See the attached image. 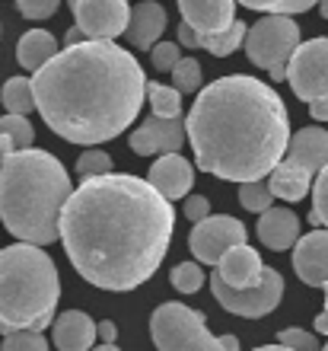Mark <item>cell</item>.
Here are the masks:
<instances>
[{"instance_id": "cell-26", "label": "cell", "mask_w": 328, "mask_h": 351, "mask_svg": "<svg viewBox=\"0 0 328 351\" xmlns=\"http://www.w3.org/2000/svg\"><path fill=\"white\" fill-rule=\"evenodd\" d=\"M239 204L252 214H264L268 208H274V192L264 179L255 182H239Z\"/></svg>"}, {"instance_id": "cell-11", "label": "cell", "mask_w": 328, "mask_h": 351, "mask_svg": "<svg viewBox=\"0 0 328 351\" xmlns=\"http://www.w3.org/2000/svg\"><path fill=\"white\" fill-rule=\"evenodd\" d=\"M73 19L83 29L86 38H118L131 26V3L128 0H77L73 3Z\"/></svg>"}, {"instance_id": "cell-37", "label": "cell", "mask_w": 328, "mask_h": 351, "mask_svg": "<svg viewBox=\"0 0 328 351\" xmlns=\"http://www.w3.org/2000/svg\"><path fill=\"white\" fill-rule=\"evenodd\" d=\"M185 217L201 223L204 217H210V202L204 195H188V198H185Z\"/></svg>"}, {"instance_id": "cell-30", "label": "cell", "mask_w": 328, "mask_h": 351, "mask_svg": "<svg viewBox=\"0 0 328 351\" xmlns=\"http://www.w3.org/2000/svg\"><path fill=\"white\" fill-rule=\"evenodd\" d=\"M201 84H204V71H201L198 58H182L173 71V86L179 93H201Z\"/></svg>"}, {"instance_id": "cell-42", "label": "cell", "mask_w": 328, "mask_h": 351, "mask_svg": "<svg viewBox=\"0 0 328 351\" xmlns=\"http://www.w3.org/2000/svg\"><path fill=\"white\" fill-rule=\"evenodd\" d=\"M80 42H86V36H83V29L73 23V29H67V36H64V45H80Z\"/></svg>"}, {"instance_id": "cell-43", "label": "cell", "mask_w": 328, "mask_h": 351, "mask_svg": "<svg viewBox=\"0 0 328 351\" xmlns=\"http://www.w3.org/2000/svg\"><path fill=\"white\" fill-rule=\"evenodd\" d=\"M255 351H293V348H287V345H262V348H255Z\"/></svg>"}, {"instance_id": "cell-33", "label": "cell", "mask_w": 328, "mask_h": 351, "mask_svg": "<svg viewBox=\"0 0 328 351\" xmlns=\"http://www.w3.org/2000/svg\"><path fill=\"white\" fill-rule=\"evenodd\" d=\"M277 342L287 345V348H293V351H322L319 332H306V329H300V326L281 329V332H277Z\"/></svg>"}, {"instance_id": "cell-24", "label": "cell", "mask_w": 328, "mask_h": 351, "mask_svg": "<svg viewBox=\"0 0 328 351\" xmlns=\"http://www.w3.org/2000/svg\"><path fill=\"white\" fill-rule=\"evenodd\" d=\"M246 36H249V26L242 19H236V23L229 29H223V32H204V36H201V48L210 51L214 58H227V55H233L239 45H246Z\"/></svg>"}, {"instance_id": "cell-32", "label": "cell", "mask_w": 328, "mask_h": 351, "mask_svg": "<svg viewBox=\"0 0 328 351\" xmlns=\"http://www.w3.org/2000/svg\"><path fill=\"white\" fill-rule=\"evenodd\" d=\"M310 221L316 227H328V167L316 176V185H312V211Z\"/></svg>"}, {"instance_id": "cell-21", "label": "cell", "mask_w": 328, "mask_h": 351, "mask_svg": "<svg viewBox=\"0 0 328 351\" xmlns=\"http://www.w3.org/2000/svg\"><path fill=\"white\" fill-rule=\"evenodd\" d=\"M58 55V38L48 29H29L19 36L16 45V61L26 71H42V67Z\"/></svg>"}, {"instance_id": "cell-40", "label": "cell", "mask_w": 328, "mask_h": 351, "mask_svg": "<svg viewBox=\"0 0 328 351\" xmlns=\"http://www.w3.org/2000/svg\"><path fill=\"white\" fill-rule=\"evenodd\" d=\"M325 291V304H322V313L316 316V332L319 335H328V285L322 287Z\"/></svg>"}, {"instance_id": "cell-35", "label": "cell", "mask_w": 328, "mask_h": 351, "mask_svg": "<svg viewBox=\"0 0 328 351\" xmlns=\"http://www.w3.org/2000/svg\"><path fill=\"white\" fill-rule=\"evenodd\" d=\"M0 351H48V342L42 332H10L3 335Z\"/></svg>"}, {"instance_id": "cell-8", "label": "cell", "mask_w": 328, "mask_h": 351, "mask_svg": "<svg viewBox=\"0 0 328 351\" xmlns=\"http://www.w3.org/2000/svg\"><path fill=\"white\" fill-rule=\"evenodd\" d=\"M210 291L217 297V304L227 310V313H236V316H246V319H262V316L274 313L277 304L283 297V278L277 268H268L258 275L255 285L249 287H233L227 285L217 271H210Z\"/></svg>"}, {"instance_id": "cell-39", "label": "cell", "mask_w": 328, "mask_h": 351, "mask_svg": "<svg viewBox=\"0 0 328 351\" xmlns=\"http://www.w3.org/2000/svg\"><path fill=\"white\" fill-rule=\"evenodd\" d=\"M99 339L105 345H115V339H118V326L112 323V319H102L99 323Z\"/></svg>"}, {"instance_id": "cell-19", "label": "cell", "mask_w": 328, "mask_h": 351, "mask_svg": "<svg viewBox=\"0 0 328 351\" xmlns=\"http://www.w3.org/2000/svg\"><path fill=\"white\" fill-rule=\"evenodd\" d=\"M166 29V10L156 0H144L137 3L131 13V26H128V38L137 51H153V45H160V36Z\"/></svg>"}, {"instance_id": "cell-18", "label": "cell", "mask_w": 328, "mask_h": 351, "mask_svg": "<svg viewBox=\"0 0 328 351\" xmlns=\"http://www.w3.org/2000/svg\"><path fill=\"white\" fill-rule=\"evenodd\" d=\"M297 167L310 169L312 176H319L328 167V131L319 125H310V128H300L290 138V147H287V157Z\"/></svg>"}, {"instance_id": "cell-41", "label": "cell", "mask_w": 328, "mask_h": 351, "mask_svg": "<svg viewBox=\"0 0 328 351\" xmlns=\"http://www.w3.org/2000/svg\"><path fill=\"white\" fill-rule=\"evenodd\" d=\"M310 115H312L316 121H328V99L310 102Z\"/></svg>"}, {"instance_id": "cell-5", "label": "cell", "mask_w": 328, "mask_h": 351, "mask_svg": "<svg viewBox=\"0 0 328 351\" xmlns=\"http://www.w3.org/2000/svg\"><path fill=\"white\" fill-rule=\"evenodd\" d=\"M61 275L55 259L36 243L0 250V335L45 332L55 326Z\"/></svg>"}, {"instance_id": "cell-31", "label": "cell", "mask_w": 328, "mask_h": 351, "mask_svg": "<svg viewBox=\"0 0 328 351\" xmlns=\"http://www.w3.org/2000/svg\"><path fill=\"white\" fill-rule=\"evenodd\" d=\"M242 7L258 10V13H281V16H293V13H306L319 0H239Z\"/></svg>"}, {"instance_id": "cell-13", "label": "cell", "mask_w": 328, "mask_h": 351, "mask_svg": "<svg viewBox=\"0 0 328 351\" xmlns=\"http://www.w3.org/2000/svg\"><path fill=\"white\" fill-rule=\"evenodd\" d=\"M293 271L310 287L328 285V227H316L300 237L293 246Z\"/></svg>"}, {"instance_id": "cell-22", "label": "cell", "mask_w": 328, "mask_h": 351, "mask_svg": "<svg viewBox=\"0 0 328 351\" xmlns=\"http://www.w3.org/2000/svg\"><path fill=\"white\" fill-rule=\"evenodd\" d=\"M268 185H271L274 198H281V202H303V198L310 195L312 173L297 167V163H290V160H283L281 167L268 176Z\"/></svg>"}, {"instance_id": "cell-45", "label": "cell", "mask_w": 328, "mask_h": 351, "mask_svg": "<svg viewBox=\"0 0 328 351\" xmlns=\"http://www.w3.org/2000/svg\"><path fill=\"white\" fill-rule=\"evenodd\" d=\"M319 13L328 19V0H319Z\"/></svg>"}, {"instance_id": "cell-29", "label": "cell", "mask_w": 328, "mask_h": 351, "mask_svg": "<svg viewBox=\"0 0 328 351\" xmlns=\"http://www.w3.org/2000/svg\"><path fill=\"white\" fill-rule=\"evenodd\" d=\"M73 169H77L80 179H99V176L112 173V157L99 147H86L80 157H77V167Z\"/></svg>"}, {"instance_id": "cell-20", "label": "cell", "mask_w": 328, "mask_h": 351, "mask_svg": "<svg viewBox=\"0 0 328 351\" xmlns=\"http://www.w3.org/2000/svg\"><path fill=\"white\" fill-rule=\"evenodd\" d=\"M264 271L262 265V256H258L249 243H242V246H233V250L223 256V259L217 262V275L227 281V285L233 287H249L255 285L258 275Z\"/></svg>"}, {"instance_id": "cell-38", "label": "cell", "mask_w": 328, "mask_h": 351, "mask_svg": "<svg viewBox=\"0 0 328 351\" xmlns=\"http://www.w3.org/2000/svg\"><path fill=\"white\" fill-rule=\"evenodd\" d=\"M179 45H185V48H201V32L198 29H192L188 23H179Z\"/></svg>"}, {"instance_id": "cell-28", "label": "cell", "mask_w": 328, "mask_h": 351, "mask_svg": "<svg viewBox=\"0 0 328 351\" xmlns=\"http://www.w3.org/2000/svg\"><path fill=\"white\" fill-rule=\"evenodd\" d=\"M169 281H173V287L179 291V294H198L201 287L207 285V278H204V268H201V262H179V265L173 268V275H169Z\"/></svg>"}, {"instance_id": "cell-2", "label": "cell", "mask_w": 328, "mask_h": 351, "mask_svg": "<svg viewBox=\"0 0 328 351\" xmlns=\"http://www.w3.org/2000/svg\"><path fill=\"white\" fill-rule=\"evenodd\" d=\"M32 86L48 128L83 147L128 131L147 99V77L134 51L105 38H86L58 51L36 71Z\"/></svg>"}, {"instance_id": "cell-44", "label": "cell", "mask_w": 328, "mask_h": 351, "mask_svg": "<svg viewBox=\"0 0 328 351\" xmlns=\"http://www.w3.org/2000/svg\"><path fill=\"white\" fill-rule=\"evenodd\" d=\"M92 351H121V348H118V345H105V342H102L99 348H92Z\"/></svg>"}, {"instance_id": "cell-36", "label": "cell", "mask_w": 328, "mask_h": 351, "mask_svg": "<svg viewBox=\"0 0 328 351\" xmlns=\"http://www.w3.org/2000/svg\"><path fill=\"white\" fill-rule=\"evenodd\" d=\"M58 7H61V0H16L19 13H23L26 19H36V23L51 19L58 13Z\"/></svg>"}, {"instance_id": "cell-9", "label": "cell", "mask_w": 328, "mask_h": 351, "mask_svg": "<svg viewBox=\"0 0 328 351\" xmlns=\"http://www.w3.org/2000/svg\"><path fill=\"white\" fill-rule=\"evenodd\" d=\"M290 90L297 93V99L310 102L328 99V38H310L303 42L290 58V71H287Z\"/></svg>"}, {"instance_id": "cell-46", "label": "cell", "mask_w": 328, "mask_h": 351, "mask_svg": "<svg viewBox=\"0 0 328 351\" xmlns=\"http://www.w3.org/2000/svg\"><path fill=\"white\" fill-rule=\"evenodd\" d=\"M322 351H328V342H325V345H322Z\"/></svg>"}, {"instance_id": "cell-48", "label": "cell", "mask_w": 328, "mask_h": 351, "mask_svg": "<svg viewBox=\"0 0 328 351\" xmlns=\"http://www.w3.org/2000/svg\"><path fill=\"white\" fill-rule=\"evenodd\" d=\"M0 160H3V154H0Z\"/></svg>"}, {"instance_id": "cell-12", "label": "cell", "mask_w": 328, "mask_h": 351, "mask_svg": "<svg viewBox=\"0 0 328 351\" xmlns=\"http://www.w3.org/2000/svg\"><path fill=\"white\" fill-rule=\"evenodd\" d=\"M188 138V125L185 119H160L150 115L147 121H140V128L131 131V150L137 157H163V154H179V147Z\"/></svg>"}, {"instance_id": "cell-14", "label": "cell", "mask_w": 328, "mask_h": 351, "mask_svg": "<svg viewBox=\"0 0 328 351\" xmlns=\"http://www.w3.org/2000/svg\"><path fill=\"white\" fill-rule=\"evenodd\" d=\"M147 179H150V185L160 189L169 202H179V198H188V192H192L194 167L182 157V154H163L160 160H153Z\"/></svg>"}, {"instance_id": "cell-6", "label": "cell", "mask_w": 328, "mask_h": 351, "mask_svg": "<svg viewBox=\"0 0 328 351\" xmlns=\"http://www.w3.org/2000/svg\"><path fill=\"white\" fill-rule=\"evenodd\" d=\"M150 335L156 351H242L233 332L214 335L204 313L185 304H160L150 316Z\"/></svg>"}, {"instance_id": "cell-34", "label": "cell", "mask_w": 328, "mask_h": 351, "mask_svg": "<svg viewBox=\"0 0 328 351\" xmlns=\"http://www.w3.org/2000/svg\"><path fill=\"white\" fill-rule=\"evenodd\" d=\"M179 61H182L179 42H160V45H153V51H150V64H153L160 74H173Z\"/></svg>"}, {"instance_id": "cell-15", "label": "cell", "mask_w": 328, "mask_h": 351, "mask_svg": "<svg viewBox=\"0 0 328 351\" xmlns=\"http://www.w3.org/2000/svg\"><path fill=\"white\" fill-rule=\"evenodd\" d=\"M182 23L204 32H223L236 23V0H179Z\"/></svg>"}, {"instance_id": "cell-3", "label": "cell", "mask_w": 328, "mask_h": 351, "mask_svg": "<svg viewBox=\"0 0 328 351\" xmlns=\"http://www.w3.org/2000/svg\"><path fill=\"white\" fill-rule=\"evenodd\" d=\"M194 163L227 182H255L283 163L290 147V112L268 84L229 74L207 84L188 112Z\"/></svg>"}, {"instance_id": "cell-27", "label": "cell", "mask_w": 328, "mask_h": 351, "mask_svg": "<svg viewBox=\"0 0 328 351\" xmlns=\"http://www.w3.org/2000/svg\"><path fill=\"white\" fill-rule=\"evenodd\" d=\"M0 134L13 141V147L16 150H29L32 147V141H36L32 121H29L26 115H13V112H7V115L0 119Z\"/></svg>"}, {"instance_id": "cell-10", "label": "cell", "mask_w": 328, "mask_h": 351, "mask_svg": "<svg viewBox=\"0 0 328 351\" xmlns=\"http://www.w3.org/2000/svg\"><path fill=\"white\" fill-rule=\"evenodd\" d=\"M246 240L249 233L242 221L229 217V214H210L201 223H194L188 246H192V256L201 265H217L233 246H242Z\"/></svg>"}, {"instance_id": "cell-23", "label": "cell", "mask_w": 328, "mask_h": 351, "mask_svg": "<svg viewBox=\"0 0 328 351\" xmlns=\"http://www.w3.org/2000/svg\"><path fill=\"white\" fill-rule=\"evenodd\" d=\"M0 102H3V109L13 112V115H29L32 109H38L36 86H32V80H26V77H10L7 84H3V90H0Z\"/></svg>"}, {"instance_id": "cell-17", "label": "cell", "mask_w": 328, "mask_h": 351, "mask_svg": "<svg viewBox=\"0 0 328 351\" xmlns=\"http://www.w3.org/2000/svg\"><path fill=\"white\" fill-rule=\"evenodd\" d=\"M51 332H55L51 339H55L58 351H92L99 339V323H92L90 313H83V310H67L55 319Z\"/></svg>"}, {"instance_id": "cell-7", "label": "cell", "mask_w": 328, "mask_h": 351, "mask_svg": "<svg viewBox=\"0 0 328 351\" xmlns=\"http://www.w3.org/2000/svg\"><path fill=\"white\" fill-rule=\"evenodd\" d=\"M300 26L293 16H281V13H268L249 26L246 36V55L249 61L262 71H268L271 80H287V71H290V58L293 51L300 48Z\"/></svg>"}, {"instance_id": "cell-1", "label": "cell", "mask_w": 328, "mask_h": 351, "mask_svg": "<svg viewBox=\"0 0 328 351\" xmlns=\"http://www.w3.org/2000/svg\"><path fill=\"white\" fill-rule=\"evenodd\" d=\"M173 230V202L131 173L83 179L61 214V243L77 275L118 294L156 275Z\"/></svg>"}, {"instance_id": "cell-16", "label": "cell", "mask_w": 328, "mask_h": 351, "mask_svg": "<svg viewBox=\"0 0 328 351\" xmlns=\"http://www.w3.org/2000/svg\"><path fill=\"white\" fill-rule=\"evenodd\" d=\"M258 240L262 246L274 252L293 250L300 243V217L290 211V208H268L264 214H258Z\"/></svg>"}, {"instance_id": "cell-47", "label": "cell", "mask_w": 328, "mask_h": 351, "mask_svg": "<svg viewBox=\"0 0 328 351\" xmlns=\"http://www.w3.org/2000/svg\"><path fill=\"white\" fill-rule=\"evenodd\" d=\"M67 3H71V7H73V3H77V0H67Z\"/></svg>"}, {"instance_id": "cell-4", "label": "cell", "mask_w": 328, "mask_h": 351, "mask_svg": "<svg viewBox=\"0 0 328 351\" xmlns=\"http://www.w3.org/2000/svg\"><path fill=\"white\" fill-rule=\"evenodd\" d=\"M71 195V173L48 150L29 147L0 160V223L19 243H55Z\"/></svg>"}, {"instance_id": "cell-25", "label": "cell", "mask_w": 328, "mask_h": 351, "mask_svg": "<svg viewBox=\"0 0 328 351\" xmlns=\"http://www.w3.org/2000/svg\"><path fill=\"white\" fill-rule=\"evenodd\" d=\"M147 99H150L153 115H160V119H182V93L175 86L147 84Z\"/></svg>"}]
</instances>
